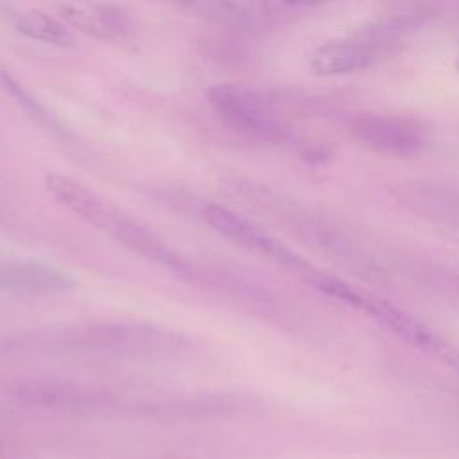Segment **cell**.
I'll return each instance as SVG.
<instances>
[{"label":"cell","mask_w":459,"mask_h":459,"mask_svg":"<svg viewBox=\"0 0 459 459\" xmlns=\"http://www.w3.org/2000/svg\"><path fill=\"white\" fill-rule=\"evenodd\" d=\"M203 213L208 226H212L219 235L237 244L238 247H244L278 264L281 269L294 274L298 280L310 285L312 289L317 287L321 276L325 274L323 269L316 267L305 256L289 247L283 240L271 235L267 230L251 222L244 215L219 204H206Z\"/></svg>","instance_id":"3957f363"},{"label":"cell","mask_w":459,"mask_h":459,"mask_svg":"<svg viewBox=\"0 0 459 459\" xmlns=\"http://www.w3.org/2000/svg\"><path fill=\"white\" fill-rule=\"evenodd\" d=\"M394 197L414 215L459 231V185L411 181L398 185Z\"/></svg>","instance_id":"ba28073f"},{"label":"cell","mask_w":459,"mask_h":459,"mask_svg":"<svg viewBox=\"0 0 459 459\" xmlns=\"http://www.w3.org/2000/svg\"><path fill=\"white\" fill-rule=\"evenodd\" d=\"M455 70H457V72H459V59H457V61H455Z\"/></svg>","instance_id":"4fadbf2b"},{"label":"cell","mask_w":459,"mask_h":459,"mask_svg":"<svg viewBox=\"0 0 459 459\" xmlns=\"http://www.w3.org/2000/svg\"><path fill=\"white\" fill-rule=\"evenodd\" d=\"M16 30L29 39L57 47H72L75 41L65 23L41 11H29L22 14L16 22Z\"/></svg>","instance_id":"30bf717a"},{"label":"cell","mask_w":459,"mask_h":459,"mask_svg":"<svg viewBox=\"0 0 459 459\" xmlns=\"http://www.w3.org/2000/svg\"><path fill=\"white\" fill-rule=\"evenodd\" d=\"M57 11L66 25L99 41H118L131 30L129 16L113 2L61 0Z\"/></svg>","instance_id":"52a82bcc"},{"label":"cell","mask_w":459,"mask_h":459,"mask_svg":"<svg viewBox=\"0 0 459 459\" xmlns=\"http://www.w3.org/2000/svg\"><path fill=\"white\" fill-rule=\"evenodd\" d=\"M75 287L65 271L36 260H9L0 264V289L13 294L43 296L68 292Z\"/></svg>","instance_id":"9c48e42d"},{"label":"cell","mask_w":459,"mask_h":459,"mask_svg":"<svg viewBox=\"0 0 459 459\" xmlns=\"http://www.w3.org/2000/svg\"><path fill=\"white\" fill-rule=\"evenodd\" d=\"M267 206V212H271L289 233L321 255L341 262L350 271L371 281H382L385 278L387 271L382 267L375 249L332 217L278 199H273Z\"/></svg>","instance_id":"7a4b0ae2"},{"label":"cell","mask_w":459,"mask_h":459,"mask_svg":"<svg viewBox=\"0 0 459 459\" xmlns=\"http://www.w3.org/2000/svg\"><path fill=\"white\" fill-rule=\"evenodd\" d=\"M45 188L59 204L88 221L124 247L169 269L185 281L204 280V273L195 264L176 253L160 235L111 204L95 190L63 174H48L45 178Z\"/></svg>","instance_id":"6da1fadb"},{"label":"cell","mask_w":459,"mask_h":459,"mask_svg":"<svg viewBox=\"0 0 459 459\" xmlns=\"http://www.w3.org/2000/svg\"><path fill=\"white\" fill-rule=\"evenodd\" d=\"M213 113L235 133L262 143H281L287 127L274 117L265 99L240 84H215L206 91Z\"/></svg>","instance_id":"277c9868"},{"label":"cell","mask_w":459,"mask_h":459,"mask_svg":"<svg viewBox=\"0 0 459 459\" xmlns=\"http://www.w3.org/2000/svg\"><path fill=\"white\" fill-rule=\"evenodd\" d=\"M333 0H269V5L274 14L287 13V11H305V9H314L323 4H328Z\"/></svg>","instance_id":"8fae6325"},{"label":"cell","mask_w":459,"mask_h":459,"mask_svg":"<svg viewBox=\"0 0 459 459\" xmlns=\"http://www.w3.org/2000/svg\"><path fill=\"white\" fill-rule=\"evenodd\" d=\"M169 2H172L176 5H181V7H190L195 0H169Z\"/></svg>","instance_id":"7c38bea8"},{"label":"cell","mask_w":459,"mask_h":459,"mask_svg":"<svg viewBox=\"0 0 459 459\" xmlns=\"http://www.w3.org/2000/svg\"><path fill=\"white\" fill-rule=\"evenodd\" d=\"M391 48L359 30L346 39H332L317 45L308 54V70L319 77H335L362 72L373 66Z\"/></svg>","instance_id":"8992f818"},{"label":"cell","mask_w":459,"mask_h":459,"mask_svg":"<svg viewBox=\"0 0 459 459\" xmlns=\"http://www.w3.org/2000/svg\"><path fill=\"white\" fill-rule=\"evenodd\" d=\"M348 133L364 147L396 158H411L425 147L416 122L394 115H360L348 122Z\"/></svg>","instance_id":"5b68a950"}]
</instances>
